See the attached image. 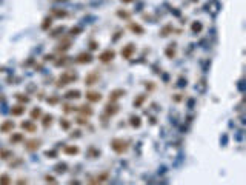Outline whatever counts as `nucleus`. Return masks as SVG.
<instances>
[{"mask_svg": "<svg viewBox=\"0 0 246 185\" xmlns=\"http://www.w3.org/2000/svg\"><path fill=\"white\" fill-rule=\"evenodd\" d=\"M111 148H112L117 154H123V153L129 148V142L122 141V139H114V141L111 142Z\"/></svg>", "mask_w": 246, "mask_h": 185, "instance_id": "1", "label": "nucleus"}, {"mask_svg": "<svg viewBox=\"0 0 246 185\" xmlns=\"http://www.w3.org/2000/svg\"><path fill=\"white\" fill-rule=\"evenodd\" d=\"M75 79H77V74L74 71H66V73L60 76L59 82H57V87H65V85H68L71 82H75Z\"/></svg>", "mask_w": 246, "mask_h": 185, "instance_id": "2", "label": "nucleus"}, {"mask_svg": "<svg viewBox=\"0 0 246 185\" xmlns=\"http://www.w3.org/2000/svg\"><path fill=\"white\" fill-rule=\"evenodd\" d=\"M115 53L112 51V49H106V51H103L98 56V59H100V62H103V63H108V62H111L114 59Z\"/></svg>", "mask_w": 246, "mask_h": 185, "instance_id": "3", "label": "nucleus"}, {"mask_svg": "<svg viewBox=\"0 0 246 185\" xmlns=\"http://www.w3.org/2000/svg\"><path fill=\"white\" fill-rule=\"evenodd\" d=\"M134 51H136V45H134V43H128L125 48H122V56L125 59H129V57L132 56Z\"/></svg>", "mask_w": 246, "mask_h": 185, "instance_id": "4", "label": "nucleus"}, {"mask_svg": "<svg viewBox=\"0 0 246 185\" xmlns=\"http://www.w3.org/2000/svg\"><path fill=\"white\" fill-rule=\"evenodd\" d=\"M98 79H100V74H98V73H89L86 77H85V85L91 87V85H94Z\"/></svg>", "mask_w": 246, "mask_h": 185, "instance_id": "5", "label": "nucleus"}, {"mask_svg": "<svg viewBox=\"0 0 246 185\" xmlns=\"http://www.w3.org/2000/svg\"><path fill=\"white\" fill-rule=\"evenodd\" d=\"M75 60H77L79 63H91V62H92V56L89 53H82V54H79V56H77Z\"/></svg>", "mask_w": 246, "mask_h": 185, "instance_id": "6", "label": "nucleus"}, {"mask_svg": "<svg viewBox=\"0 0 246 185\" xmlns=\"http://www.w3.org/2000/svg\"><path fill=\"white\" fill-rule=\"evenodd\" d=\"M12 128H14V122L12 120H5L0 124V131L2 133H9Z\"/></svg>", "mask_w": 246, "mask_h": 185, "instance_id": "7", "label": "nucleus"}, {"mask_svg": "<svg viewBox=\"0 0 246 185\" xmlns=\"http://www.w3.org/2000/svg\"><path fill=\"white\" fill-rule=\"evenodd\" d=\"M86 99L89 102H98V100H102V94L98 91H88L86 93Z\"/></svg>", "mask_w": 246, "mask_h": 185, "instance_id": "8", "label": "nucleus"}, {"mask_svg": "<svg viewBox=\"0 0 246 185\" xmlns=\"http://www.w3.org/2000/svg\"><path fill=\"white\" fill-rule=\"evenodd\" d=\"M40 145H42V142L33 139V141H28V142H26V150H28V151H35L37 148H40Z\"/></svg>", "mask_w": 246, "mask_h": 185, "instance_id": "9", "label": "nucleus"}, {"mask_svg": "<svg viewBox=\"0 0 246 185\" xmlns=\"http://www.w3.org/2000/svg\"><path fill=\"white\" fill-rule=\"evenodd\" d=\"M129 29H131L134 34H143V33H145L143 26L138 25V23H129Z\"/></svg>", "mask_w": 246, "mask_h": 185, "instance_id": "10", "label": "nucleus"}, {"mask_svg": "<svg viewBox=\"0 0 246 185\" xmlns=\"http://www.w3.org/2000/svg\"><path fill=\"white\" fill-rule=\"evenodd\" d=\"M122 96H125V91H123V89H114V91L109 94V100L114 102V100H117V99L122 97Z\"/></svg>", "mask_w": 246, "mask_h": 185, "instance_id": "11", "label": "nucleus"}, {"mask_svg": "<svg viewBox=\"0 0 246 185\" xmlns=\"http://www.w3.org/2000/svg\"><path fill=\"white\" fill-rule=\"evenodd\" d=\"M22 128H25L26 131H29V133H34L35 130H37V127L33 124V122H29V120H26V122H22Z\"/></svg>", "mask_w": 246, "mask_h": 185, "instance_id": "12", "label": "nucleus"}, {"mask_svg": "<svg viewBox=\"0 0 246 185\" xmlns=\"http://www.w3.org/2000/svg\"><path fill=\"white\" fill-rule=\"evenodd\" d=\"M79 147H74V145H71V147H66L65 148V154H69V156H75V154H79Z\"/></svg>", "mask_w": 246, "mask_h": 185, "instance_id": "13", "label": "nucleus"}, {"mask_svg": "<svg viewBox=\"0 0 246 185\" xmlns=\"http://www.w3.org/2000/svg\"><path fill=\"white\" fill-rule=\"evenodd\" d=\"M171 31H172V23H168V25H165L163 28H162V31H160V35H162V37H166L168 34H171Z\"/></svg>", "mask_w": 246, "mask_h": 185, "instance_id": "14", "label": "nucleus"}, {"mask_svg": "<svg viewBox=\"0 0 246 185\" xmlns=\"http://www.w3.org/2000/svg\"><path fill=\"white\" fill-rule=\"evenodd\" d=\"M119 111V106L117 105H114V103H109L108 106H106V114H111V116H114L115 113Z\"/></svg>", "mask_w": 246, "mask_h": 185, "instance_id": "15", "label": "nucleus"}, {"mask_svg": "<svg viewBox=\"0 0 246 185\" xmlns=\"http://www.w3.org/2000/svg\"><path fill=\"white\" fill-rule=\"evenodd\" d=\"M80 113H82V117H89L92 114V108H89V106H80Z\"/></svg>", "mask_w": 246, "mask_h": 185, "instance_id": "16", "label": "nucleus"}, {"mask_svg": "<svg viewBox=\"0 0 246 185\" xmlns=\"http://www.w3.org/2000/svg\"><path fill=\"white\" fill-rule=\"evenodd\" d=\"M80 96H82V94H80V91H77V89H75V91H68L65 94L66 99H79Z\"/></svg>", "mask_w": 246, "mask_h": 185, "instance_id": "17", "label": "nucleus"}, {"mask_svg": "<svg viewBox=\"0 0 246 185\" xmlns=\"http://www.w3.org/2000/svg\"><path fill=\"white\" fill-rule=\"evenodd\" d=\"M129 122H131V125H132V127L134 128H138V127H140V125H142V120H140V117H138V116H132L131 117V120H129Z\"/></svg>", "mask_w": 246, "mask_h": 185, "instance_id": "18", "label": "nucleus"}, {"mask_svg": "<svg viewBox=\"0 0 246 185\" xmlns=\"http://www.w3.org/2000/svg\"><path fill=\"white\" fill-rule=\"evenodd\" d=\"M109 177V174L108 173H103V174H100V176H97L96 177V180H92V184H98V182H105L106 179Z\"/></svg>", "mask_w": 246, "mask_h": 185, "instance_id": "19", "label": "nucleus"}, {"mask_svg": "<svg viewBox=\"0 0 246 185\" xmlns=\"http://www.w3.org/2000/svg\"><path fill=\"white\" fill-rule=\"evenodd\" d=\"M40 116H42V110H40V108H34V110L31 111V117H33V120L40 119Z\"/></svg>", "mask_w": 246, "mask_h": 185, "instance_id": "20", "label": "nucleus"}, {"mask_svg": "<svg viewBox=\"0 0 246 185\" xmlns=\"http://www.w3.org/2000/svg\"><path fill=\"white\" fill-rule=\"evenodd\" d=\"M191 28H192V33H200V31H202V28H203V25L200 23V22H194Z\"/></svg>", "mask_w": 246, "mask_h": 185, "instance_id": "21", "label": "nucleus"}, {"mask_svg": "<svg viewBox=\"0 0 246 185\" xmlns=\"http://www.w3.org/2000/svg\"><path fill=\"white\" fill-rule=\"evenodd\" d=\"M117 16L120 17V19H129V17H131V12H129V11H123V10H119L117 11Z\"/></svg>", "mask_w": 246, "mask_h": 185, "instance_id": "22", "label": "nucleus"}, {"mask_svg": "<svg viewBox=\"0 0 246 185\" xmlns=\"http://www.w3.org/2000/svg\"><path fill=\"white\" fill-rule=\"evenodd\" d=\"M146 99V94H143V96H138L137 99H134V106H142L143 100Z\"/></svg>", "mask_w": 246, "mask_h": 185, "instance_id": "23", "label": "nucleus"}, {"mask_svg": "<svg viewBox=\"0 0 246 185\" xmlns=\"http://www.w3.org/2000/svg\"><path fill=\"white\" fill-rule=\"evenodd\" d=\"M11 142H14V143L23 142V136H22V134H12V136H11Z\"/></svg>", "mask_w": 246, "mask_h": 185, "instance_id": "24", "label": "nucleus"}, {"mask_svg": "<svg viewBox=\"0 0 246 185\" xmlns=\"http://www.w3.org/2000/svg\"><path fill=\"white\" fill-rule=\"evenodd\" d=\"M51 124H52V116H51V114H49V116H45V119H43V127L48 128Z\"/></svg>", "mask_w": 246, "mask_h": 185, "instance_id": "25", "label": "nucleus"}, {"mask_svg": "<svg viewBox=\"0 0 246 185\" xmlns=\"http://www.w3.org/2000/svg\"><path fill=\"white\" fill-rule=\"evenodd\" d=\"M52 16H57V17H66V16H68V12L63 11V10H54V11H52Z\"/></svg>", "mask_w": 246, "mask_h": 185, "instance_id": "26", "label": "nucleus"}, {"mask_svg": "<svg viewBox=\"0 0 246 185\" xmlns=\"http://www.w3.org/2000/svg\"><path fill=\"white\" fill-rule=\"evenodd\" d=\"M0 184H11V179H9V176L8 174H2L0 176Z\"/></svg>", "mask_w": 246, "mask_h": 185, "instance_id": "27", "label": "nucleus"}, {"mask_svg": "<svg viewBox=\"0 0 246 185\" xmlns=\"http://www.w3.org/2000/svg\"><path fill=\"white\" fill-rule=\"evenodd\" d=\"M23 110H25V108L23 106H16V108H12V110H11V113H12V114H16V116H19V114H22V113H23Z\"/></svg>", "mask_w": 246, "mask_h": 185, "instance_id": "28", "label": "nucleus"}, {"mask_svg": "<svg viewBox=\"0 0 246 185\" xmlns=\"http://www.w3.org/2000/svg\"><path fill=\"white\" fill-rule=\"evenodd\" d=\"M69 46H71L69 40H63V42H62V45L59 46V49H60V51H65V49H68Z\"/></svg>", "mask_w": 246, "mask_h": 185, "instance_id": "29", "label": "nucleus"}, {"mask_svg": "<svg viewBox=\"0 0 246 185\" xmlns=\"http://www.w3.org/2000/svg\"><path fill=\"white\" fill-rule=\"evenodd\" d=\"M166 56H168V57H174V56H176V48L169 46V48L166 49Z\"/></svg>", "mask_w": 246, "mask_h": 185, "instance_id": "30", "label": "nucleus"}, {"mask_svg": "<svg viewBox=\"0 0 246 185\" xmlns=\"http://www.w3.org/2000/svg\"><path fill=\"white\" fill-rule=\"evenodd\" d=\"M49 25H51V17H46V20H45V22H43V25H42V28H43V29H46V28H48V26H49Z\"/></svg>", "mask_w": 246, "mask_h": 185, "instance_id": "31", "label": "nucleus"}, {"mask_svg": "<svg viewBox=\"0 0 246 185\" xmlns=\"http://www.w3.org/2000/svg\"><path fill=\"white\" fill-rule=\"evenodd\" d=\"M11 156V151H2V156H0V157H2V159H6V157H9Z\"/></svg>", "mask_w": 246, "mask_h": 185, "instance_id": "32", "label": "nucleus"}, {"mask_svg": "<svg viewBox=\"0 0 246 185\" xmlns=\"http://www.w3.org/2000/svg\"><path fill=\"white\" fill-rule=\"evenodd\" d=\"M45 154H46V157H56L57 153H56V151H46Z\"/></svg>", "mask_w": 246, "mask_h": 185, "instance_id": "33", "label": "nucleus"}, {"mask_svg": "<svg viewBox=\"0 0 246 185\" xmlns=\"http://www.w3.org/2000/svg\"><path fill=\"white\" fill-rule=\"evenodd\" d=\"M60 125H63V127H65L66 130L69 128V122H68V120H60Z\"/></svg>", "mask_w": 246, "mask_h": 185, "instance_id": "34", "label": "nucleus"}, {"mask_svg": "<svg viewBox=\"0 0 246 185\" xmlns=\"http://www.w3.org/2000/svg\"><path fill=\"white\" fill-rule=\"evenodd\" d=\"M71 34H80V28H73L71 29Z\"/></svg>", "mask_w": 246, "mask_h": 185, "instance_id": "35", "label": "nucleus"}, {"mask_svg": "<svg viewBox=\"0 0 246 185\" xmlns=\"http://www.w3.org/2000/svg\"><path fill=\"white\" fill-rule=\"evenodd\" d=\"M46 180H48V182H56L54 177H49V176H46Z\"/></svg>", "mask_w": 246, "mask_h": 185, "instance_id": "36", "label": "nucleus"}, {"mask_svg": "<svg viewBox=\"0 0 246 185\" xmlns=\"http://www.w3.org/2000/svg\"><path fill=\"white\" fill-rule=\"evenodd\" d=\"M123 3H129V2H132V0H122Z\"/></svg>", "mask_w": 246, "mask_h": 185, "instance_id": "37", "label": "nucleus"}]
</instances>
